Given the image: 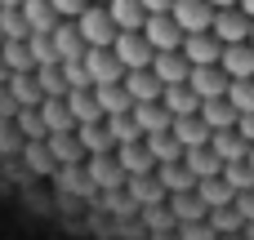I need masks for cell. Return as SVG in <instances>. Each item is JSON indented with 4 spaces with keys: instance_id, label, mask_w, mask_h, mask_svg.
Segmentation results:
<instances>
[{
    "instance_id": "obj_55",
    "label": "cell",
    "mask_w": 254,
    "mask_h": 240,
    "mask_svg": "<svg viewBox=\"0 0 254 240\" xmlns=\"http://www.w3.org/2000/svg\"><path fill=\"white\" fill-rule=\"evenodd\" d=\"M9 4H22V0H0V9H9Z\"/></svg>"
},
{
    "instance_id": "obj_4",
    "label": "cell",
    "mask_w": 254,
    "mask_h": 240,
    "mask_svg": "<svg viewBox=\"0 0 254 240\" xmlns=\"http://www.w3.org/2000/svg\"><path fill=\"white\" fill-rule=\"evenodd\" d=\"M250 27L254 18L241 9V4H228V9H214V22H210V31L223 40V45H237V40H250Z\"/></svg>"
},
{
    "instance_id": "obj_36",
    "label": "cell",
    "mask_w": 254,
    "mask_h": 240,
    "mask_svg": "<svg viewBox=\"0 0 254 240\" xmlns=\"http://www.w3.org/2000/svg\"><path fill=\"white\" fill-rule=\"evenodd\" d=\"M54 183H58L63 192H76V196H89V192H94V183H89V174H85L80 165H58V169H54Z\"/></svg>"
},
{
    "instance_id": "obj_53",
    "label": "cell",
    "mask_w": 254,
    "mask_h": 240,
    "mask_svg": "<svg viewBox=\"0 0 254 240\" xmlns=\"http://www.w3.org/2000/svg\"><path fill=\"white\" fill-rule=\"evenodd\" d=\"M246 240H254V223H246Z\"/></svg>"
},
{
    "instance_id": "obj_12",
    "label": "cell",
    "mask_w": 254,
    "mask_h": 240,
    "mask_svg": "<svg viewBox=\"0 0 254 240\" xmlns=\"http://www.w3.org/2000/svg\"><path fill=\"white\" fill-rule=\"evenodd\" d=\"M121 85L129 89V98H134V102H161V89H165V85L156 80V71H152V67H134V71H125V76H121Z\"/></svg>"
},
{
    "instance_id": "obj_7",
    "label": "cell",
    "mask_w": 254,
    "mask_h": 240,
    "mask_svg": "<svg viewBox=\"0 0 254 240\" xmlns=\"http://www.w3.org/2000/svg\"><path fill=\"white\" fill-rule=\"evenodd\" d=\"M188 85H192L201 98H223V94H228V85H232V76H228L219 62H201V67H192V71H188Z\"/></svg>"
},
{
    "instance_id": "obj_1",
    "label": "cell",
    "mask_w": 254,
    "mask_h": 240,
    "mask_svg": "<svg viewBox=\"0 0 254 240\" xmlns=\"http://www.w3.org/2000/svg\"><path fill=\"white\" fill-rule=\"evenodd\" d=\"M76 27H80V36H85V45H112L116 40V22H112V9L107 4H98V0H89L80 13H76Z\"/></svg>"
},
{
    "instance_id": "obj_10",
    "label": "cell",
    "mask_w": 254,
    "mask_h": 240,
    "mask_svg": "<svg viewBox=\"0 0 254 240\" xmlns=\"http://www.w3.org/2000/svg\"><path fill=\"white\" fill-rule=\"evenodd\" d=\"M183 53H188L192 67L219 62V58H223V40H219L214 31H188V36H183Z\"/></svg>"
},
{
    "instance_id": "obj_28",
    "label": "cell",
    "mask_w": 254,
    "mask_h": 240,
    "mask_svg": "<svg viewBox=\"0 0 254 240\" xmlns=\"http://www.w3.org/2000/svg\"><path fill=\"white\" fill-rule=\"evenodd\" d=\"M40 120H45L49 134H58V129H76V116H71L67 98H40Z\"/></svg>"
},
{
    "instance_id": "obj_8",
    "label": "cell",
    "mask_w": 254,
    "mask_h": 240,
    "mask_svg": "<svg viewBox=\"0 0 254 240\" xmlns=\"http://www.w3.org/2000/svg\"><path fill=\"white\" fill-rule=\"evenodd\" d=\"M170 13H174V22L183 27V36H188V31H210V22H214V4H210V0H174Z\"/></svg>"
},
{
    "instance_id": "obj_57",
    "label": "cell",
    "mask_w": 254,
    "mask_h": 240,
    "mask_svg": "<svg viewBox=\"0 0 254 240\" xmlns=\"http://www.w3.org/2000/svg\"><path fill=\"white\" fill-rule=\"evenodd\" d=\"M98 4H107V0H98Z\"/></svg>"
},
{
    "instance_id": "obj_54",
    "label": "cell",
    "mask_w": 254,
    "mask_h": 240,
    "mask_svg": "<svg viewBox=\"0 0 254 240\" xmlns=\"http://www.w3.org/2000/svg\"><path fill=\"white\" fill-rule=\"evenodd\" d=\"M246 160H250V169H254V143H250V151H246Z\"/></svg>"
},
{
    "instance_id": "obj_49",
    "label": "cell",
    "mask_w": 254,
    "mask_h": 240,
    "mask_svg": "<svg viewBox=\"0 0 254 240\" xmlns=\"http://www.w3.org/2000/svg\"><path fill=\"white\" fill-rule=\"evenodd\" d=\"M13 111H18V102H13V94L4 89V80H0V120H4V116H13Z\"/></svg>"
},
{
    "instance_id": "obj_40",
    "label": "cell",
    "mask_w": 254,
    "mask_h": 240,
    "mask_svg": "<svg viewBox=\"0 0 254 240\" xmlns=\"http://www.w3.org/2000/svg\"><path fill=\"white\" fill-rule=\"evenodd\" d=\"M103 120H107V129H112V143H116V147L143 138V129H138V120H134L129 111H125V116H103Z\"/></svg>"
},
{
    "instance_id": "obj_46",
    "label": "cell",
    "mask_w": 254,
    "mask_h": 240,
    "mask_svg": "<svg viewBox=\"0 0 254 240\" xmlns=\"http://www.w3.org/2000/svg\"><path fill=\"white\" fill-rule=\"evenodd\" d=\"M232 205H237V214H241L246 223H254V187H250V192H237Z\"/></svg>"
},
{
    "instance_id": "obj_25",
    "label": "cell",
    "mask_w": 254,
    "mask_h": 240,
    "mask_svg": "<svg viewBox=\"0 0 254 240\" xmlns=\"http://www.w3.org/2000/svg\"><path fill=\"white\" fill-rule=\"evenodd\" d=\"M4 85H9V94H13V102H18V107H40V98H45V94H40L36 71H13Z\"/></svg>"
},
{
    "instance_id": "obj_24",
    "label": "cell",
    "mask_w": 254,
    "mask_h": 240,
    "mask_svg": "<svg viewBox=\"0 0 254 240\" xmlns=\"http://www.w3.org/2000/svg\"><path fill=\"white\" fill-rule=\"evenodd\" d=\"M183 160H188V169L196 174V183H201V178L223 174V156H219L210 143H205V147H188V151H183Z\"/></svg>"
},
{
    "instance_id": "obj_27",
    "label": "cell",
    "mask_w": 254,
    "mask_h": 240,
    "mask_svg": "<svg viewBox=\"0 0 254 240\" xmlns=\"http://www.w3.org/2000/svg\"><path fill=\"white\" fill-rule=\"evenodd\" d=\"M107 9H112V22L121 31H143V22H147L143 0H107Z\"/></svg>"
},
{
    "instance_id": "obj_48",
    "label": "cell",
    "mask_w": 254,
    "mask_h": 240,
    "mask_svg": "<svg viewBox=\"0 0 254 240\" xmlns=\"http://www.w3.org/2000/svg\"><path fill=\"white\" fill-rule=\"evenodd\" d=\"M237 134H241L246 143H254V111H246V116H237Z\"/></svg>"
},
{
    "instance_id": "obj_29",
    "label": "cell",
    "mask_w": 254,
    "mask_h": 240,
    "mask_svg": "<svg viewBox=\"0 0 254 240\" xmlns=\"http://www.w3.org/2000/svg\"><path fill=\"white\" fill-rule=\"evenodd\" d=\"M210 147L223 156V165H228V160H246V151H250V143H246L237 129H214V134H210Z\"/></svg>"
},
{
    "instance_id": "obj_44",
    "label": "cell",
    "mask_w": 254,
    "mask_h": 240,
    "mask_svg": "<svg viewBox=\"0 0 254 240\" xmlns=\"http://www.w3.org/2000/svg\"><path fill=\"white\" fill-rule=\"evenodd\" d=\"M27 49H31L36 67H49V62H58V49H54V40H49L45 31H31V36H27Z\"/></svg>"
},
{
    "instance_id": "obj_22",
    "label": "cell",
    "mask_w": 254,
    "mask_h": 240,
    "mask_svg": "<svg viewBox=\"0 0 254 240\" xmlns=\"http://www.w3.org/2000/svg\"><path fill=\"white\" fill-rule=\"evenodd\" d=\"M237 107L228 102V94L223 98H201V120L210 125V129H237Z\"/></svg>"
},
{
    "instance_id": "obj_2",
    "label": "cell",
    "mask_w": 254,
    "mask_h": 240,
    "mask_svg": "<svg viewBox=\"0 0 254 240\" xmlns=\"http://www.w3.org/2000/svg\"><path fill=\"white\" fill-rule=\"evenodd\" d=\"M80 62H85V71H89L94 85H107V80H121V76H125V62L116 58L112 45H89Z\"/></svg>"
},
{
    "instance_id": "obj_15",
    "label": "cell",
    "mask_w": 254,
    "mask_h": 240,
    "mask_svg": "<svg viewBox=\"0 0 254 240\" xmlns=\"http://www.w3.org/2000/svg\"><path fill=\"white\" fill-rule=\"evenodd\" d=\"M219 67H223L232 80H246V76H254V45H250V40L223 45V58H219Z\"/></svg>"
},
{
    "instance_id": "obj_3",
    "label": "cell",
    "mask_w": 254,
    "mask_h": 240,
    "mask_svg": "<svg viewBox=\"0 0 254 240\" xmlns=\"http://www.w3.org/2000/svg\"><path fill=\"white\" fill-rule=\"evenodd\" d=\"M85 174H89L94 192H116V187H125V169H121L116 151H98V156H85Z\"/></svg>"
},
{
    "instance_id": "obj_34",
    "label": "cell",
    "mask_w": 254,
    "mask_h": 240,
    "mask_svg": "<svg viewBox=\"0 0 254 240\" xmlns=\"http://www.w3.org/2000/svg\"><path fill=\"white\" fill-rule=\"evenodd\" d=\"M205 223L214 227V236H237V232H246V218L237 214V205H219V209H210Z\"/></svg>"
},
{
    "instance_id": "obj_30",
    "label": "cell",
    "mask_w": 254,
    "mask_h": 240,
    "mask_svg": "<svg viewBox=\"0 0 254 240\" xmlns=\"http://www.w3.org/2000/svg\"><path fill=\"white\" fill-rule=\"evenodd\" d=\"M0 58H4V71H36V58L27 49V40H0Z\"/></svg>"
},
{
    "instance_id": "obj_51",
    "label": "cell",
    "mask_w": 254,
    "mask_h": 240,
    "mask_svg": "<svg viewBox=\"0 0 254 240\" xmlns=\"http://www.w3.org/2000/svg\"><path fill=\"white\" fill-rule=\"evenodd\" d=\"M237 4H241V9H246V13L254 18V0H237Z\"/></svg>"
},
{
    "instance_id": "obj_47",
    "label": "cell",
    "mask_w": 254,
    "mask_h": 240,
    "mask_svg": "<svg viewBox=\"0 0 254 240\" xmlns=\"http://www.w3.org/2000/svg\"><path fill=\"white\" fill-rule=\"evenodd\" d=\"M49 4L58 9V18H76V13H80V9H85L89 0H49Z\"/></svg>"
},
{
    "instance_id": "obj_35",
    "label": "cell",
    "mask_w": 254,
    "mask_h": 240,
    "mask_svg": "<svg viewBox=\"0 0 254 240\" xmlns=\"http://www.w3.org/2000/svg\"><path fill=\"white\" fill-rule=\"evenodd\" d=\"M22 156H27V169H31V174H54V169H58V160L49 156L45 138H27V143H22Z\"/></svg>"
},
{
    "instance_id": "obj_52",
    "label": "cell",
    "mask_w": 254,
    "mask_h": 240,
    "mask_svg": "<svg viewBox=\"0 0 254 240\" xmlns=\"http://www.w3.org/2000/svg\"><path fill=\"white\" fill-rule=\"evenodd\" d=\"M210 4H214V9H228V4H237V0H210Z\"/></svg>"
},
{
    "instance_id": "obj_6",
    "label": "cell",
    "mask_w": 254,
    "mask_h": 240,
    "mask_svg": "<svg viewBox=\"0 0 254 240\" xmlns=\"http://www.w3.org/2000/svg\"><path fill=\"white\" fill-rule=\"evenodd\" d=\"M143 36L152 49H183V27L174 22V13H147Z\"/></svg>"
},
{
    "instance_id": "obj_33",
    "label": "cell",
    "mask_w": 254,
    "mask_h": 240,
    "mask_svg": "<svg viewBox=\"0 0 254 240\" xmlns=\"http://www.w3.org/2000/svg\"><path fill=\"white\" fill-rule=\"evenodd\" d=\"M196 192H201V200H205L210 209H219V205H232V200H237V192L228 187V178H223V174L201 178V183H196Z\"/></svg>"
},
{
    "instance_id": "obj_39",
    "label": "cell",
    "mask_w": 254,
    "mask_h": 240,
    "mask_svg": "<svg viewBox=\"0 0 254 240\" xmlns=\"http://www.w3.org/2000/svg\"><path fill=\"white\" fill-rule=\"evenodd\" d=\"M143 143H147V151L156 156V165H161V160H179V156H183V143H179L170 129H165V134H147Z\"/></svg>"
},
{
    "instance_id": "obj_16",
    "label": "cell",
    "mask_w": 254,
    "mask_h": 240,
    "mask_svg": "<svg viewBox=\"0 0 254 240\" xmlns=\"http://www.w3.org/2000/svg\"><path fill=\"white\" fill-rule=\"evenodd\" d=\"M161 102L170 107V116H174V120H179V116H196V111H201V94H196L188 80H183V85H165V89H161Z\"/></svg>"
},
{
    "instance_id": "obj_32",
    "label": "cell",
    "mask_w": 254,
    "mask_h": 240,
    "mask_svg": "<svg viewBox=\"0 0 254 240\" xmlns=\"http://www.w3.org/2000/svg\"><path fill=\"white\" fill-rule=\"evenodd\" d=\"M22 13H27V22H31V31H54L63 18H58V9L49 4V0H22Z\"/></svg>"
},
{
    "instance_id": "obj_31",
    "label": "cell",
    "mask_w": 254,
    "mask_h": 240,
    "mask_svg": "<svg viewBox=\"0 0 254 240\" xmlns=\"http://www.w3.org/2000/svg\"><path fill=\"white\" fill-rule=\"evenodd\" d=\"M67 107H71L76 125H89V120H103V107H98L94 89H71V94H67Z\"/></svg>"
},
{
    "instance_id": "obj_21",
    "label": "cell",
    "mask_w": 254,
    "mask_h": 240,
    "mask_svg": "<svg viewBox=\"0 0 254 240\" xmlns=\"http://www.w3.org/2000/svg\"><path fill=\"white\" fill-rule=\"evenodd\" d=\"M170 134H174V138L183 143V151H188V147H205L214 129H210V125L201 120V111H196V116H179V120L170 125Z\"/></svg>"
},
{
    "instance_id": "obj_38",
    "label": "cell",
    "mask_w": 254,
    "mask_h": 240,
    "mask_svg": "<svg viewBox=\"0 0 254 240\" xmlns=\"http://www.w3.org/2000/svg\"><path fill=\"white\" fill-rule=\"evenodd\" d=\"M36 80H40V94H45V98H67V94H71L67 80H63V67H58V62L36 67Z\"/></svg>"
},
{
    "instance_id": "obj_13",
    "label": "cell",
    "mask_w": 254,
    "mask_h": 240,
    "mask_svg": "<svg viewBox=\"0 0 254 240\" xmlns=\"http://www.w3.org/2000/svg\"><path fill=\"white\" fill-rule=\"evenodd\" d=\"M125 192L138 200V209H147V205H165V200H170V192H165V183L156 178V169H152V174H134V178H125Z\"/></svg>"
},
{
    "instance_id": "obj_17",
    "label": "cell",
    "mask_w": 254,
    "mask_h": 240,
    "mask_svg": "<svg viewBox=\"0 0 254 240\" xmlns=\"http://www.w3.org/2000/svg\"><path fill=\"white\" fill-rule=\"evenodd\" d=\"M45 147L58 165H80L85 160V147L76 138V129H58V134H45Z\"/></svg>"
},
{
    "instance_id": "obj_19",
    "label": "cell",
    "mask_w": 254,
    "mask_h": 240,
    "mask_svg": "<svg viewBox=\"0 0 254 240\" xmlns=\"http://www.w3.org/2000/svg\"><path fill=\"white\" fill-rule=\"evenodd\" d=\"M94 98H98L103 116H125V111H134V98H129V89H125L121 80H107V85H94Z\"/></svg>"
},
{
    "instance_id": "obj_18",
    "label": "cell",
    "mask_w": 254,
    "mask_h": 240,
    "mask_svg": "<svg viewBox=\"0 0 254 240\" xmlns=\"http://www.w3.org/2000/svg\"><path fill=\"white\" fill-rule=\"evenodd\" d=\"M116 160H121L125 178H134V174H152V169H156V156L147 151L143 138H138V143H121V147H116Z\"/></svg>"
},
{
    "instance_id": "obj_43",
    "label": "cell",
    "mask_w": 254,
    "mask_h": 240,
    "mask_svg": "<svg viewBox=\"0 0 254 240\" xmlns=\"http://www.w3.org/2000/svg\"><path fill=\"white\" fill-rule=\"evenodd\" d=\"M228 102L246 116V111H254V76H246V80H232L228 85Z\"/></svg>"
},
{
    "instance_id": "obj_42",
    "label": "cell",
    "mask_w": 254,
    "mask_h": 240,
    "mask_svg": "<svg viewBox=\"0 0 254 240\" xmlns=\"http://www.w3.org/2000/svg\"><path fill=\"white\" fill-rule=\"evenodd\" d=\"M223 178H228V187H232V192H250V187H254L250 160H228V165H223Z\"/></svg>"
},
{
    "instance_id": "obj_41",
    "label": "cell",
    "mask_w": 254,
    "mask_h": 240,
    "mask_svg": "<svg viewBox=\"0 0 254 240\" xmlns=\"http://www.w3.org/2000/svg\"><path fill=\"white\" fill-rule=\"evenodd\" d=\"M13 120H18L22 143H27V138H45V134H49V129H45V120H40V107H18V111H13Z\"/></svg>"
},
{
    "instance_id": "obj_50",
    "label": "cell",
    "mask_w": 254,
    "mask_h": 240,
    "mask_svg": "<svg viewBox=\"0 0 254 240\" xmlns=\"http://www.w3.org/2000/svg\"><path fill=\"white\" fill-rule=\"evenodd\" d=\"M170 4H174V0H143L147 13H170Z\"/></svg>"
},
{
    "instance_id": "obj_20",
    "label": "cell",
    "mask_w": 254,
    "mask_h": 240,
    "mask_svg": "<svg viewBox=\"0 0 254 240\" xmlns=\"http://www.w3.org/2000/svg\"><path fill=\"white\" fill-rule=\"evenodd\" d=\"M129 116L138 120L143 138H147V134H165V129L174 125V116H170V107H165V102H134V111H129Z\"/></svg>"
},
{
    "instance_id": "obj_14",
    "label": "cell",
    "mask_w": 254,
    "mask_h": 240,
    "mask_svg": "<svg viewBox=\"0 0 254 240\" xmlns=\"http://www.w3.org/2000/svg\"><path fill=\"white\" fill-rule=\"evenodd\" d=\"M170 214H174V223H201L205 214H210V205L201 200V192L196 187H188V192H170Z\"/></svg>"
},
{
    "instance_id": "obj_23",
    "label": "cell",
    "mask_w": 254,
    "mask_h": 240,
    "mask_svg": "<svg viewBox=\"0 0 254 240\" xmlns=\"http://www.w3.org/2000/svg\"><path fill=\"white\" fill-rule=\"evenodd\" d=\"M76 138H80L85 156H98V151H116V143H112V129H107V120H89V125H76Z\"/></svg>"
},
{
    "instance_id": "obj_45",
    "label": "cell",
    "mask_w": 254,
    "mask_h": 240,
    "mask_svg": "<svg viewBox=\"0 0 254 240\" xmlns=\"http://www.w3.org/2000/svg\"><path fill=\"white\" fill-rule=\"evenodd\" d=\"M179 240H219V236H214V227L201 218V223H179Z\"/></svg>"
},
{
    "instance_id": "obj_58",
    "label": "cell",
    "mask_w": 254,
    "mask_h": 240,
    "mask_svg": "<svg viewBox=\"0 0 254 240\" xmlns=\"http://www.w3.org/2000/svg\"><path fill=\"white\" fill-rule=\"evenodd\" d=\"M0 40H4V36H0Z\"/></svg>"
},
{
    "instance_id": "obj_37",
    "label": "cell",
    "mask_w": 254,
    "mask_h": 240,
    "mask_svg": "<svg viewBox=\"0 0 254 240\" xmlns=\"http://www.w3.org/2000/svg\"><path fill=\"white\" fill-rule=\"evenodd\" d=\"M0 36H4V40H27V36H31V22H27L22 4L0 9Z\"/></svg>"
},
{
    "instance_id": "obj_9",
    "label": "cell",
    "mask_w": 254,
    "mask_h": 240,
    "mask_svg": "<svg viewBox=\"0 0 254 240\" xmlns=\"http://www.w3.org/2000/svg\"><path fill=\"white\" fill-rule=\"evenodd\" d=\"M152 71H156L161 85H183L188 71H192V62H188L183 49H156V53H152Z\"/></svg>"
},
{
    "instance_id": "obj_26",
    "label": "cell",
    "mask_w": 254,
    "mask_h": 240,
    "mask_svg": "<svg viewBox=\"0 0 254 240\" xmlns=\"http://www.w3.org/2000/svg\"><path fill=\"white\" fill-rule=\"evenodd\" d=\"M156 178L165 183V192H188V187H196V174L188 169L183 156H179V160H161V165H156Z\"/></svg>"
},
{
    "instance_id": "obj_56",
    "label": "cell",
    "mask_w": 254,
    "mask_h": 240,
    "mask_svg": "<svg viewBox=\"0 0 254 240\" xmlns=\"http://www.w3.org/2000/svg\"><path fill=\"white\" fill-rule=\"evenodd\" d=\"M250 45H254V27H250Z\"/></svg>"
},
{
    "instance_id": "obj_5",
    "label": "cell",
    "mask_w": 254,
    "mask_h": 240,
    "mask_svg": "<svg viewBox=\"0 0 254 240\" xmlns=\"http://www.w3.org/2000/svg\"><path fill=\"white\" fill-rule=\"evenodd\" d=\"M112 49H116V58L125 62V71H134V67H152V53H156V49L147 45L143 31H116Z\"/></svg>"
},
{
    "instance_id": "obj_11",
    "label": "cell",
    "mask_w": 254,
    "mask_h": 240,
    "mask_svg": "<svg viewBox=\"0 0 254 240\" xmlns=\"http://www.w3.org/2000/svg\"><path fill=\"white\" fill-rule=\"evenodd\" d=\"M49 40H54V49H58V62H67V58H85V36H80V27H76V18H63L54 31H49Z\"/></svg>"
}]
</instances>
